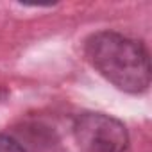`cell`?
<instances>
[{"label": "cell", "instance_id": "1", "mask_svg": "<svg viewBox=\"0 0 152 152\" xmlns=\"http://www.w3.org/2000/svg\"><path fill=\"white\" fill-rule=\"evenodd\" d=\"M91 66L125 93H143L150 86V59L141 41L115 31H100L84 41Z\"/></svg>", "mask_w": 152, "mask_h": 152}, {"label": "cell", "instance_id": "2", "mask_svg": "<svg viewBox=\"0 0 152 152\" xmlns=\"http://www.w3.org/2000/svg\"><path fill=\"white\" fill-rule=\"evenodd\" d=\"M73 136L84 152H127L125 125L106 113H83L75 118Z\"/></svg>", "mask_w": 152, "mask_h": 152}, {"label": "cell", "instance_id": "3", "mask_svg": "<svg viewBox=\"0 0 152 152\" xmlns=\"http://www.w3.org/2000/svg\"><path fill=\"white\" fill-rule=\"evenodd\" d=\"M0 152H25V148L11 136L0 134Z\"/></svg>", "mask_w": 152, "mask_h": 152}]
</instances>
